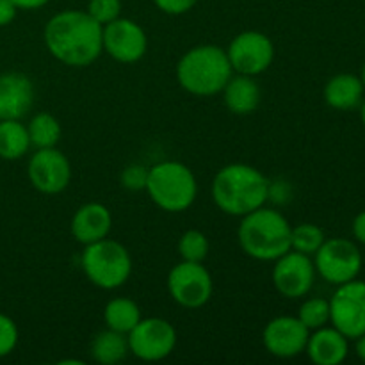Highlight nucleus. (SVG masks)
I'll list each match as a JSON object with an SVG mask.
<instances>
[{
  "instance_id": "1",
  "label": "nucleus",
  "mask_w": 365,
  "mask_h": 365,
  "mask_svg": "<svg viewBox=\"0 0 365 365\" xmlns=\"http://www.w3.org/2000/svg\"><path fill=\"white\" fill-rule=\"evenodd\" d=\"M102 31L103 25L88 11L68 9L46 21L43 38L53 59L71 68H86L103 53Z\"/></svg>"
},
{
  "instance_id": "2",
  "label": "nucleus",
  "mask_w": 365,
  "mask_h": 365,
  "mask_svg": "<svg viewBox=\"0 0 365 365\" xmlns=\"http://www.w3.org/2000/svg\"><path fill=\"white\" fill-rule=\"evenodd\" d=\"M269 180L262 171L245 163L221 168L212 180V200L221 212L242 217L269 200Z\"/></svg>"
},
{
  "instance_id": "3",
  "label": "nucleus",
  "mask_w": 365,
  "mask_h": 365,
  "mask_svg": "<svg viewBox=\"0 0 365 365\" xmlns=\"http://www.w3.org/2000/svg\"><path fill=\"white\" fill-rule=\"evenodd\" d=\"M291 223L266 205L241 217L237 241L242 252L260 262H274L291 250Z\"/></svg>"
},
{
  "instance_id": "4",
  "label": "nucleus",
  "mask_w": 365,
  "mask_h": 365,
  "mask_svg": "<svg viewBox=\"0 0 365 365\" xmlns=\"http://www.w3.org/2000/svg\"><path fill=\"white\" fill-rule=\"evenodd\" d=\"M234 70L227 50L217 45H198L189 48L177 64V81L184 91L195 96L220 95Z\"/></svg>"
},
{
  "instance_id": "5",
  "label": "nucleus",
  "mask_w": 365,
  "mask_h": 365,
  "mask_svg": "<svg viewBox=\"0 0 365 365\" xmlns=\"http://www.w3.org/2000/svg\"><path fill=\"white\" fill-rule=\"evenodd\" d=\"M145 191L160 210L178 214L195 203L198 196V182L191 168L184 163L164 160L148 170Z\"/></svg>"
},
{
  "instance_id": "6",
  "label": "nucleus",
  "mask_w": 365,
  "mask_h": 365,
  "mask_svg": "<svg viewBox=\"0 0 365 365\" xmlns=\"http://www.w3.org/2000/svg\"><path fill=\"white\" fill-rule=\"evenodd\" d=\"M81 264L86 278L103 291H114L125 285L132 273L128 250L109 237L86 246Z\"/></svg>"
},
{
  "instance_id": "7",
  "label": "nucleus",
  "mask_w": 365,
  "mask_h": 365,
  "mask_svg": "<svg viewBox=\"0 0 365 365\" xmlns=\"http://www.w3.org/2000/svg\"><path fill=\"white\" fill-rule=\"evenodd\" d=\"M316 273L331 285L355 280L362 271V253L349 239H327L314 253Z\"/></svg>"
},
{
  "instance_id": "8",
  "label": "nucleus",
  "mask_w": 365,
  "mask_h": 365,
  "mask_svg": "<svg viewBox=\"0 0 365 365\" xmlns=\"http://www.w3.org/2000/svg\"><path fill=\"white\" fill-rule=\"evenodd\" d=\"M212 277L203 262H178L168 274V292L182 309H202L212 298Z\"/></svg>"
},
{
  "instance_id": "9",
  "label": "nucleus",
  "mask_w": 365,
  "mask_h": 365,
  "mask_svg": "<svg viewBox=\"0 0 365 365\" xmlns=\"http://www.w3.org/2000/svg\"><path fill=\"white\" fill-rule=\"evenodd\" d=\"M128 351L143 362H159L168 359L177 346V330L163 317H146L139 321L127 335Z\"/></svg>"
},
{
  "instance_id": "10",
  "label": "nucleus",
  "mask_w": 365,
  "mask_h": 365,
  "mask_svg": "<svg viewBox=\"0 0 365 365\" xmlns=\"http://www.w3.org/2000/svg\"><path fill=\"white\" fill-rule=\"evenodd\" d=\"M330 323L348 341L365 334V282L351 280L337 285L330 299Z\"/></svg>"
},
{
  "instance_id": "11",
  "label": "nucleus",
  "mask_w": 365,
  "mask_h": 365,
  "mask_svg": "<svg viewBox=\"0 0 365 365\" xmlns=\"http://www.w3.org/2000/svg\"><path fill=\"white\" fill-rule=\"evenodd\" d=\"M227 56L234 73L257 77L273 64L274 45L264 32L245 31L232 39Z\"/></svg>"
},
{
  "instance_id": "12",
  "label": "nucleus",
  "mask_w": 365,
  "mask_h": 365,
  "mask_svg": "<svg viewBox=\"0 0 365 365\" xmlns=\"http://www.w3.org/2000/svg\"><path fill=\"white\" fill-rule=\"evenodd\" d=\"M103 52L114 61L123 64L138 63L148 50V36L138 21L130 18H116L103 25L102 31Z\"/></svg>"
},
{
  "instance_id": "13",
  "label": "nucleus",
  "mask_w": 365,
  "mask_h": 365,
  "mask_svg": "<svg viewBox=\"0 0 365 365\" xmlns=\"http://www.w3.org/2000/svg\"><path fill=\"white\" fill-rule=\"evenodd\" d=\"M273 285L284 298H305L316 282V266L312 257L289 250L287 253L274 260Z\"/></svg>"
},
{
  "instance_id": "14",
  "label": "nucleus",
  "mask_w": 365,
  "mask_h": 365,
  "mask_svg": "<svg viewBox=\"0 0 365 365\" xmlns=\"http://www.w3.org/2000/svg\"><path fill=\"white\" fill-rule=\"evenodd\" d=\"M27 177L36 191L50 196L59 195L70 185L71 164L57 146L38 148L29 159Z\"/></svg>"
},
{
  "instance_id": "15",
  "label": "nucleus",
  "mask_w": 365,
  "mask_h": 365,
  "mask_svg": "<svg viewBox=\"0 0 365 365\" xmlns=\"http://www.w3.org/2000/svg\"><path fill=\"white\" fill-rule=\"evenodd\" d=\"M310 330L298 316H278L264 327L262 342L269 355L277 359H294L305 353Z\"/></svg>"
},
{
  "instance_id": "16",
  "label": "nucleus",
  "mask_w": 365,
  "mask_h": 365,
  "mask_svg": "<svg viewBox=\"0 0 365 365\" xmlns=\"http://www.w3.org/2000/svg\"><path fill=\"white\" fill-rule=\"evenodd\" d=\"M36 89L31 78L20 71L0 75V120H21L34 106Z\"/></svg>"
},
{
  "instance_id": "17",
  "label": "nucleus",
  "mask_w": 365,
  "mask_h": 365,
  "mask_svg": "<svg viewBox=\"0 0 365 365\" xmlns=\"http://www.w3.org/2000/svg\"><path fill=\"white\" fill-rule=\"evenodd\" d=\"M110 228H113L110 210L98 202H89L78 207L70 223L71 235L75 241L84 246L109 237Z\"/></svg>"
},
{
  "instance_id": "18",
  "label": "nucleus",
  "mask_w": 365,
  "mask_h": 365,
  "mask_svg": "<svg viewBox=\"0 0 365 365\" xmlns=\"http://www.w3.org/2000/svg\"><path fill=\"white\" fill-rule=\"evenodd\" d=\"M305 353L316 365H339L348 359V337L334 327L317 328L309 335Z\"/></svg>"
},
{
  "instance_id": "19",
  "label": "nucleus",
  "mask_w": 365,
  "mask_h": 365,
  "mask_svg": "<svg viewBox=\"0 0 365 365\" xmlns=\"http://www.w3.org/2000/svg\"><path fill=\"white\" fill-rule=\"evenodd\" d=\"M221 95H223L225 106L232 114L246 116V114H252L257 110L262 91H260V86L257 84L255 77L234 73L223 88Z\"/></svg>"
},
{
  "instance_id": "20",
  "label": "nucleus",
  "mask_w": 365,
  "mask_h": 365,
  "mask_svg": "<svg viewBox=\"0 0 365 365\" xmlns=\"http://www.w3.org/2000/svg\"><path fill=\"white\" fill-rule=\"evenodd\" d=\"M362 78L353 73H339L331 77L324 86V102L337 110H351L362 103L364 98Z\"/></svg>"
},
{
  "instance_id": "21",
  "label": "nucleus",
  "mask_w": 365,
  "mask_h": 365,
  "mask_svg": "<svg viewBox=\"0 0 365 365\" xmlns=\"http://www.w3.org/2000/svg\"><path fill=\"white\" fill-rule=\"evenodd\" d=\"M127 335L106 328L91 342V356L102 365H116L128 355Z\"/></svg>"
},
{
  "instance_id": "22",
  "label": "nucleus",
  "mask_w": 365,
  "mask_h": 365,
  "mask_svg": "<svg viewBox=\"0 0 365 365\" xmlns=\"http://www.w3.org/2000/svg\"><path fill=\"white\" fill-rule=\"evenodd\" d=\"M141 309L130 298H114L103 309V323L109 330L128 335V331L141 321Z\"/></svg>"
},
{
  "instance_id": "23",
  "label": "nucleus",
  "mask_w": 365,
  "mask_h": 365,
  "mask_svg": "<svg viewBox=\"0 0 365 365\" xmlns=\"http://www.w3.org/2000/svg\"><path fill=\"white\" fill-rule=\"evenodd\" d=\"M31 148L27 125L21 120H0V159H21Z\"/></svg>"
},
{
  "instance_id": "24",
  "label": "nucleus",
  "mask_w": 365,
  "mask_h": 365,
  "mask_svg": "<svg viewBox=\"0 0 365 365\" xmlns=\"http://www.w3.org/2000/svg\"><path fill=\"white\" fill-rule=\"evenodd\" d=\"M27 132L31 146H34L36 150L53 148L63 135L59 120L50 113H38L36 116H32L27 123Z\"/></svg>"
},
{
  "instance_id": "25",
  "label": "nucleus",
  "mask_w": 365,
  "mask_h": 365,
  "mask_svg": "<svg viewBox=\"0 0 365 365\" xmlns=\"http://www.w3.org/2000/svg\"><path fill=\"white\" fill-rule=\"evenodd\" d=\"M327 241L323 228L314 223H299L291 230V250L314 257V253Z\"/></svg>"
},
{
  "instance_id": "26",
  "label": "nucleus",
  "mask_w": 365,
  "mask_h": 365,
  "mask_svg": "<svg viewBox=\"0 0 365 365\" xmlns=\"http://www.w3.org/2000/svg\"><path fill=\"white\" fill-rule=\"evenodd\" d=\"M210 242L200 230H187L178 239V255L185 262H203L209 257Z\"/></svg>"
},
{
  "instance_id": "27",
  "label": "nucleus",
  "mask_w": 365,
  "mask_h": 365,
  "mask_svg": "<svg viewBox=\"0 0 365 365\" xmlns=\"http://www.w3.org/2000/svg\"><path fill=\"white\" fill-rule=\"evenodd\" d=\"M298 319L310 331L323 328L330 323V302L324 298H309L302 303Z\"/></svg>"
},
{
  "instance_id": "28",
  "label": "nucleus",
  "mask_w": 365,
  "mask_h": 365,
  "mask_svg": "<svg viewBox=\"0 0 365 365\" xmlns=\"http://www.w3.org/2000/svg\"><path fill=\"white\" fill-rule=\"evenodd\" d=\"M88 13L100 25H107L116 20V18H120L121 0H89Z\"/></svg>"
},
{
  "instance_id": "29",
  "label": "nucleus",
  "mask_w": 365,
  "mask_h": 365,
  "mask_svg": "<svg viewBox=\"0 0 365 365\" xmlns=\"http://www.w3.org/2000/svg\"><path fill=\"white\" fill-rule=\"evenodd\" d=\"M18 344V327L9 316L0 314V359L11 355Z\"/></svg>"
},
{
  "instance_id": "30",
  "label": "nucleus",
  "mask_w": 365,
  "mask_h": 365,
  "mask_svg": "<svg viewBox=\"0 0 365 365\" xmlns=\"http://www.w3.org/2000/svg\"><path fill=\"white\" fill-rule=\"evenodd\" d=\"M148 170L150 168L141 166V164H130L125 168L120 175V182L125 189L128 191H141L146 187V180H148Z\"/></svg>"
},
{
  "instance_id": "31",
  "label": "nucleus",
  "mask_w": 365,
  "mask_h": 365,
  "mask_svg": "<svg viewBox=\"0 0 365 365\" xmlns=\"http://www.w3.org/2000/svg\"><path fill=\"white\" fill-rule=\"evenodd\" d=\"M153 2L166 14H184L191 11L198 0H153Z\"/></svg>"
},
{
  "instance_id": "32",
  "label": "nucleus",
  "mask_w": 365,
  "mask_h": 365,
  "mask_svg": "<svg viewBox=\"0 0 365 365\" xmlns=\"http://www.w3.org/2000/svg\"><path fill=\"white\" fill-rule=\"evenodd\" d=\"M18 7L11 0H0V27H6L16 18Z\"/></svg>"
},
{
  "instance_id": "33",
  "label": "nucleus",
  "mask_w": 365,
  "mask_h": 365,
  "mask_svg": "<svg viewBox=\"0 0 365 365\" xmlns=\"http://www.w3.org/2000/svg\"><path fill=\"white\" fill-rule=\"evenodd\" d=\"M351 230H353V237H355L360 245H365V210L364 212L356 214V217L353 220Z\"/></svg>"
},
{
  "instance_id": "34",
  "label": "nucleus",
  "mask_w": 365,
  "mask_h": 365,
  "mask_svg": "<svg viewBox=\"0 0 365 365\" xmlns=\"http://www.w3.org/2000/svg\"><path fill=\"white\" fill-rule=\"evenodd\" d=\"M18 9H39V7L45 6L48 0H11Z\"/></svg>"
},
{
  "instance_id": "35",
  "label": "nucleus",
  "mask_w": 365,
  "mask_h": 365,
  "mask_svg": "<svg viewBox=\"0 0 365 365\" xmlns=\"http://www.w3.org/2000/svg\"><path fill=\"white\" fill-rule=\"evenodd\" d=\"M356 355H359L360 360H364L365 362V334L362 337L356 339Z\"/></svg>"
},
{
  "instance_id": "36",
  "label": "nucleus",
  "mask_w": 365,
  "mask_h": 365,
  "mask_svg": "<svg viewBox=\"0 0 365 365\" xmlns=\"http://www.w3.org/2000/svg\"><path fill=\"white\" fill-rule=\"evenodd\" d=\"M66 364H75V365H84V362H81V360H61L59 365H66Z\"/></svg>"
},
{
  "instance_id": "37",
  "label": "nucleus",
  "mask_w": 365,
  "mask_h": 365,
  "mask_svg": "<svg viewBox=\"0 0 365 365\" xmlns=\"http://www.w3.org/2000/svg\"><path fill=\"white\" fill-rule=\"evenodd\" d=\"M360 118H362V123L365 127V100L362 102V106H360Z\"/></svg>"
},
{
  "instance_id": "38",
  "label": "nucleus",
  "mask_w": 365,
  "mask_h": 365,
  "mask_svg": "<svg viewBox=\"0 0 365 365\" xmlns=\"http://www.w3.org/2000/svg\"><path fill=\"white\" fill-rule=\"evenodd\" d=\"M360 78H362V82H364V86H365V63H364V68H362V77H360Z\"/></svg>"
}]
</instances>
